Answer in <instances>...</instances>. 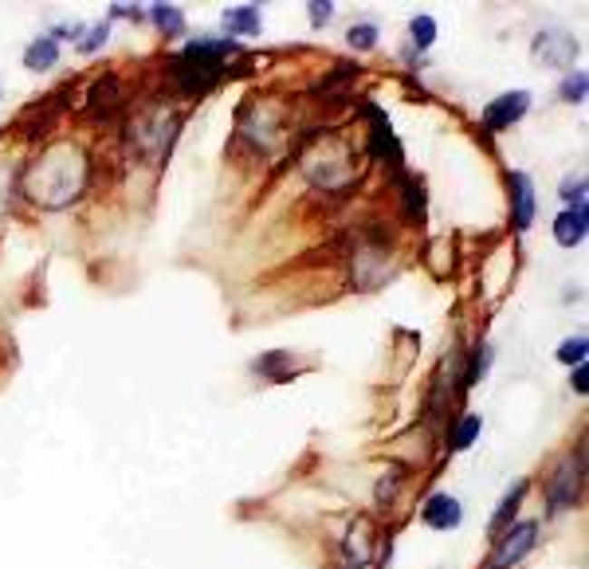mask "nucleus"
I'll return each instance as SVG.
<instances>
[{
	"label": "nucleus",
	"mask_w": 589,
	"mask_h": 569,
	"mask_svg": "<svg viewBox=\"0 0 589 569\" xmlns=\"http://www.w3.org/2000/svg\"><path fill=\"white\" fill-rule=\"evenodd\" d=\"M82 181H87V161H82V153L75 146H67V141L52 146L40 161H32V169H28V193H32V200H40L47 208L75 200Z\"/></svg>",
	"instance_id": "1"
},
{
	"label": "nucleus",
	"mask_w": 589,
	"mask_h": 569,
	"mask_svg": "<svg viewBox=\"0 0 589 569\" xmlns=\"http://www.w3.org/2000/svg\"><path fill=\"white\" fill-rule=\"evenodd\" d=\"M535 535H538L535 523H518V526H511L499 542H495V554H491V565H488V569H511L515 562H523L526 554L535 550Z\"/></svg>",
	"instance_id": "2"
},
{
	"label": "nucleus",
	"mask_w": 589,
	"mask_h": 569,
	"mask_svg": "<svg viewBox=\"0 0 589 569\" xmlns=\"http://www.w3.org/2000/svg\"><path fill=\"white\" fill-rule=\"evenodd\" d=\"M526 111H530V94L526 91H507L495 102H488V111H483V126L488 130H507V126H515Z\"/></svg>",
	"instance_id": "3"
},
{
	"label": "nucleus",
	"mask_w": 589,
	"mask_h": 569,
	"mask_svg": "<svg viewBox=\"0 0 589 569\" xmlns=\"http://www.w3.org/2000/svg\"><path fill=\"white\" fill-rule=\"evenodd\" d=\"M535 59H542L546 67H570L577 59V40L570 32H538L535 40Z\"/></svg>",
	"instance_id": "4"
},
{
	"label": "nucleus",
	"mask_w": 589,
	"mask_h": 569,
	"mask_svg": "<svg viewBox=\"0 0 589 569\" xmlns=\"http://www.w3.org/2000/svg\"><path fill=\"white\" fill-rule=\"evenodd\" d=\"M577 487H582V464L574 468V459H565V464L554 471V479H550V511L554 515H562V511H570V506L577 503Z\"/></svg>",
	"instance_id": "5"
},
{
	"label": "nucleus",
	"mask_w": 589,
	"mask_h": 569,
	"mask_svg": "<svg viewBox=\"0 0 589 569\" xmlns=\"http://www.w3.org/2000/svg\"><path fill=\"white\" fill-rule=\"evenodd\" d=\"M420 518H424V526H432V530H456L459 518H464V511H459L456 495L440 491V495H432V499L420 506Z\"/></svg>",
	"instance_id": "6"
},
{
	"label": "nucleus",
	"mask_w": 589,
	"mask_h": 569,
	"mask_svg": "<svg viewBox=\"0 0 589 569\" xmlns=\"http://www.w3.org/2000/svg\"><path fill=\"white\" fill-rule=\"evenodd\" d=\"M585 224H589V217H585V205H574V208H565L558 220H554V240H558L562 247H577L585 240Z\"/></svg>",
	"instance_id": "7"
},
{
	"label": "nucleus",
	"mask_w": 589,
	"mask_h": 569,
	"mask_svg": "<svg viewBox=\"0 0 589 569\" xmlns=\"http://www.w3.org/2000/svg\"><path fill=\"white\" fill-rule=\"evenodd\" d=\"M511 193H515V228L526 232L535 220V185L526 173H511Z\"/></svg>",
	"instance_id": "8"
},
{
	"label": "nucleus",
	"mask_w": 589,
	"mask_h": 569,
	"mask_svg": "<svg viewBox=\"0 0 589 569\" xmlns=\"http://www.w3.org/2000/svg\"><path fill=\"white\" fill-rule=\"evenodd\" d=\"M224 28H228V35H259L264 16H259L256 5H236V8H224Z\"/></svg>",
	"instance_id": "9"
},
{
	"label": "nucleus",
	"mask_w": 589,
	"mask_h": 569,
	"mask_svg": "<svg viewBox=\"0 0 589 569\" xmlns=\"http://www.w3.org/2000/svg\"><path fill=\"white\" fill-rule=\"evenodd\" d=\"M59 63V43L52 35H40V40H32L24 47V67L28 71H52Z\"/></svg>",
	"instance_id": "10"
},
{
	"label": "nucleus",
	"mask_w": 589,
	"mask_h": 569,
	"mask_svg": "<svg viewBox=\"0 0 589 569\" xmlns=\"http://www.w3.org/2000/svg\"><path fill=\"white\" fill-rule=\"evenodd\" d=\"M150 16H153V24H158L165 35H181L185 32V16H181V8H177V5H153Z\"/></svg>",
	"instance_id": "11"
},
{
	"label": "nucleus",
	"mask_w": 589,
	"mask_h": 569,
	"mask_svg": "<svg viewBox=\"0 0 589 569\" xmlns=\"http://www.w3.org/2000/svg\"><path fill=\"white\" fill-rule=\"evenodd\" d=\"M346 43L353 47V52H373V43H377V24H373V20H358V24H350Z\"/></svg>",
	"instance_id": "12"
},
{
	"label": "nucleus",
	"mask_w": 589,
	"mask_h": 569,
	"mask_svg": "<svg viewBox=\"0 0 589 569\" xmlns=\"http://www.w3.org/2000/svg\"><path fill=\"white\" fill-rule=\"evenodd\" d=\"M479 429H483V417H479V412H468V417L459 420L456 436H452V448H456V452H464V448H471V440L479 436Z\"/></svg>",
	"instance_id": "13"
},
{
	"label": "nucleus",
	"mask_w": 589,
	"mask_h": 569,
	"mask_svg": "<svg viewBox=\"0 0 589 569\" xmlns=\"http://www.w3.org/2000/svg\"><path fill=\"white\" fill-rule=\"evenodd\" d=\"M585 350H589L585 334H577V338H565L562 346H558V362H562V365H585Z\"/></svg>",
	"instance_id": "14"
},
{
	"label": "nucleus",
	"mask_w": 589,
	"mask_h": 569,
	"mask_svg": "<svg viewBox=\"0 0 589 569\" xmlns=\"http://www.w3.org/2000/svg\"><path fill=\"white\" fill-rule=\"evenodd\" d=\"M523 495H526V479H518V483H515V491H507V499L499 503V511H495V518H491V530H499V526L507 523V518L515 515V506H518V499H523Z\"/></svg>",
	"instance_id": "15"
},
{
	"label": "nucleus",
	"mask_w": 589,
	"mask_h": 569,
	"mask_svg": "<svg viewBox=\"0 0 589 569\" xmlns=\"http://www.w3.org/2000/svg\"><path fill=\"white\" fill-rule=\"evenodd\" d=\"M409 35H412V43L420 47H432V40H436V20L432 16H412V24H409Z\"/></svg>",
	"instance_id": "16"
},
{
	"label": "nucleus",
	"mask_w": 589,
	"mask_h": 569,
	"mask_svg": "<svg viewBox=\"0 0 589 569\" xmlns=\"http://www.w3.org/2000/svg\"><path fill=\"white\" fill-rule=\"evenodd\" d=\"M562 102H585V71H570V75L562 79Z\"/></svg>",
	"instance_id": "17"
},
{
	"label": "nucleus",
	"mask_w": 589,
	"mask_h": 569,
	"mask_svg": "<svg viewBox=\"0 0 589 569\" xmlns=\"http://www.w3.org/2000/svg\"><path fill=\"white\" fill-rule=\"evenodd\" d=\"M562 200H570V205H585V177H565L562 181Z\"/></svg>",
	"instance_id": "18"
},
{
	"label": "nucleus",
	"mask_w": 589,
	"mask_h": 569,
	"mask_svg": "<svg viewBox=\"0 0 589 569\" xmlns=\"http://www.w3.org/2000/svg\"><path fill=\"white\" fill-rule=\"evenodd\" d=\"M106 35H111V28H106V24H94L91 32H82V40H79V52H99V47L106 43Z\"/></svg>",
	"instance_id": "19"
},
{
	"label": "nucleus",
	"mask_w": 589,
	"mask_h": 569,
	"mask_svg": "<svg viewBox=\"0 0 589 569\" xmlns=\"http://www.w3.org/2000/svg\"><path fill=\"white\" fill-rule=\"evenodd\" d=\"M488 365H491V346H479L476 353H471V370H468V385H476L483 373H488Z\"/></svg>",
	"instance_id": "20"
},
{
	"label": "nucleus",
	"mask_w": 589,
	"mask_h": 569,
	"mask_svg": "<svg viewBox=\"0 0 589 569\" xmlns=\"http://www.w3.org/2000/svg\"><path fill=\"white\" fill-rule=\"evenodd\" d=\"M306 8H311V24H314V28H323V24L334 20V5H330V0H314V5H306Z\"/></svg>",
	"instance_id": "21"
},
{
	"label": "nucleus",
	"mask_w": 589,
	"mask_h": 569,
	"mask_svg": "<svg viewBox=\"0 0 589 569\" xmlns=\"http://www.w3.org/2000/svg\"><path fill=\"white\" fill-rule=\"evenodd\" d=\"M397 476H401V468H389V476H381V483H377V499H381V503H393Z\"/></svg>",
	"instance_id": "22"
},
{
	"label": "nucleus",
	"mask_w": 589,
	"mask_h": 569,
	"mask_svg": "<svg viewBox=\"0 0 589 569\" xmlns=\"http://www.w3.org/2000/svg\"><path fill=\"white\" fill-rule=\"evenodd\" d=\"M574 389H577V393H585V389H589V370H585V365H574Z\"/></svg>",
	"instance_id": "23"
}]
</instances>
